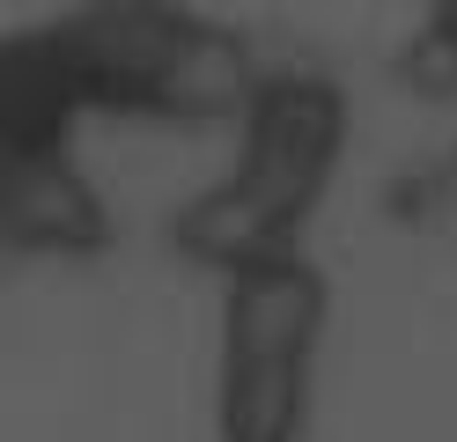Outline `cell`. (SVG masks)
I'll use <instances>...</instances> for the list:
<instances>
[{
	"instance_id": "5",
	"label": "cell",
	"mask_w": 457,
	"mask_h": 442,
	"mask_svg": "<svg viewBox=\"0 0 457 442\" xmlns=\"http://www.w3.org/2000/svg\"><path fill=\"white\" fill-rule=\"evenodd\" d=\"M81 118H89V104H81L74 74L60 67L45 22L8 29V45H0V163L74 155Z\"/></svg>"
},
{
	"instance_id": "3",
	"label": "cell",
	"mask_w": 457,
	"mask_h": 442,
	"mask_svg": "<svg viewBox=\"0 0 457 442\" xmlns=\"http://www.w3.org/2000/svg\"><path fill=\"white\" fill-rule=\"evenodd\" d=\"M332 280L310 251L221 273L214 303V442H303L318 413Z\"/></svg>"
},
{
	"instance_id": "2",
	"label": "cell",
	"mask_w": 457,
	"mask_h": 442,
	"mask_svg": "<svg viewBox=\"0 0 457 442\" xmlns=\"http://www.w3.org/2000/svg\"><path fill=\"white\" fill-rule=\"evenodd\" d=\"M45 38L89 118L237 126L266 81L259 45L199 15L192 0H67L60 15H45Z\"/></svg>"
},
{
	"instance_id": "7",
	"label": "cell",
	"mask_w": 457,
	"mask_h": 442,
	"mask_svg": "<svg viewBox=\"0 0 457 442\" xmlns=\"http://www.w3.org/2000/svg\"><path fill=\"white\" fill-rule=\"evenodd\" d=\"M450 214H457V185H450Z\"/></svg>"
},
{
	"instance_id": "4",
	"label": "cell",
	"mask_w": 457,
	"mask_h": 442,
	"mask_svg": "<svg viewBox=\"0 0 457 442\" xmlns=\"http://www.w3.org/2000/svg\"><path fill=\"white\" fill-rule=\"evenodd\" d=\"M119 221L74 155L0 163V244L8 258H96Z\"/></svg>"
},
{
	"instance_id": "1",
	"label": "cell",
	"mask_w": 457,
	"mask_h": 442,
	"mask_svg": "<svg viewBox=\"0 0 457 442\" xmlns=\"http://www.w3.org/2000/svg\"><path fill=\"white\" fill-rule=\"evenodd\" d=\"M228 133H237L228 170L170 214L178 258L207 265L214 280L259 258L303 251L354 147V104L325 67H266L251 111Z\"/></svg>"
},
{
	"instance_id": "6",
	"label": "cell",
	"mask_w": 457,
	"mask_h": 442,
	"mask_svg": "<svg viewBox=\"0 0 457 442\" xmlns=\"http://www.w3.org/2000/svg\"><path fill=\"white\" fill-rule=\"evenodd\" d=\"M398 81L413 88V96H457V0H428L420 29L406 38L398 52Z\"/></svg>"
}]
</instances>
